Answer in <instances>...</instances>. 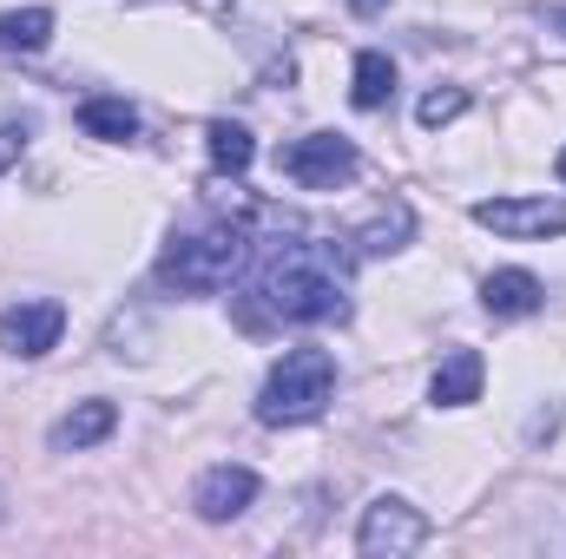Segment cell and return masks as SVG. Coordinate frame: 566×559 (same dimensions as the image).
Masks as SVG:
<instances>
[{
  "instance_id": "10",
  "label": "cell",
  "mask_w": 566,
  "mask_h": 559,
  "mask_svg": "<svg viewBox=\"0 0 566 559\" xmlns=\"http://www.w3.org/2000/svg\"><path fill=\"white\" fill-rule=\"evenodd\" d=\"M541 277L534 271H494V277L481 283V303H488V316H501V323H514V316H534L541 309Z\"/></svg>"
},
{
  "instance_id": "16",
  "label": "cell",
  "mask_w": 566,
  "mask_h": 559,
  "mask_svg": "<svg viewBox=\"0 0 566 559\" xmlns=\"http://www.w3.org/2000/svg\"><path fill=\"white\" fill-rule=\"evenodd\" d=\"M396 238H409V211H402V204H396L389 218H376V224L356 238V251H396Z\"/></svg>"
},
{
  "instance_id": "17",
  "label": "cell",
  "mask_w": 566,
  "mask_h": 559,
  "mask_svg": "<svg viewBox=\"0 0 566 559\" xmlns=\"http://www.w3.org/2000/svg\"><path fill=\"white\" fill-rule=\"evenodd\" d=\"M461 113H468V93H461V86L428 93V99H422V126H448V119H461Z\"/></svg>"
},
{
  "instance_id": "6",
  "label": "cell",
  "mask_w": 566,
  "mask_h": 559,
  "mask_svg": "<svg viewBox=\"0 0 566 559\" xmlns=\"http://www.w3.org/2000/svg\"><path fill=\"white\" fill-rule=\"evenodd\" d=\"M474 224L494 238H566V198H481Z\"/></svg>"
},
{
  "instance_id": "21",
  "label": "cell",
  "mask_w": 566,
  "mask_h": 559,
  "mask_svg": "<svg viewBox=\"0 0 566 559\" xmlns=\"http://www.w3.org/2000/svg\"><path fill=\"white\" fill-rule=\"evenodd\" d=\"M0 514H7V507H0Z\"/></svg>"
},
{
  "instance_id": "11",
  "label": "cell",
  "mask_w": 566,
  "mask_h": 559,
  "mask_svg": "<svg viewBox=\"0 0 566 559\" xmlns=\"http://www.w3.org/2000/svg\"><path fill=\"white\" fill-rule=\"evenodd\" d=\"M113 428H119V409H113V402H80L73 415L53 428V447H93V441H106Z\"/></svg>"
},
{
  "instance_id": "9",
  "label": "cell",
  "mask_w": 566,
  "mask_h": 559,
  "mask_svg": "<svg viewBox=\"0 0 566 559\" xmlns=\"http://www.w3.org/2000/svg\"><path fill=\"white\" fill-rule=\"evenodd\" d=\"M481 382H488V362H481L474 349H454V356L434 369V382H428V402H434V409H468V402L481 395Z\"/></svg>"
},
{
  "instance_id": "13",
  "label": "cell",
  "mask_w": 566,
  "mask_h": 559,
  "mask_svg": "<svg viewBox=\"0 0 566 559\" xmlns=\"http://www.w3.org/2000/svg\"><path fill=\"white\" fill-rule=\"evenodd\" d=\"M80 126L93 133V139H133L139 133V113H133V99H113V93H99V99H86L80 106Z\"/></svg>"
},
{
  "instance_id": "4",
  "label": "cell",
  "mask_w": 566,
  "mask_h": 559,
  "mask_svg": "<svg viewBox=\"0 0 566 559\" xmlns=\"http://www.w3.org/2000/svg\"><path fill=\"white\" fill-rule=\"evenodd\" d=\"M283 178L303 184V191H336L343 178H356V145L336 139V133H310V139L283 145Z\"/></svg>"
},
{
  "instance_id": "1",
  "label": "cell",
  "mask_w": 566,
  "mask_h": 559,
  "mask_svg": "<svg viewBox=\"0 0 566 559\" xmlns=\"http://www.w3.org/2000/svg\"><path fill=\"white\" fill-rule=\"evenodd\" d=\"M258 296L277 323H336L349 309V257L336 244H277L258 271Z\"/></svg>"
},
{
  "instance_id": "12",
  "label": "cell",
  "mask_w": 566,
  "mask_h": 559,
  "mask_svg": "<svg viewBox=\"0 0 566 559\" xmlns=\"http://www.w3.org/2000/svg\"><path fill=\"white\" fill-rule=\"evenodd\" d=\"M349 99H356L363 113L389 106V99H396V60H389V53H363V60H356V80H349Z\"/></svg>"
},
{
  "instance_id": "14",
  "label": "cell",
  "mask_w": 566,
  "mask_h": 559,
  "mask_svg": "<svg viewBox=\"0 0 566 559\" xmlns=\"http://www.w3.org/2000/svg\"><path fill=\"white\" fill-rule=\"evenodd\" d=\"M46 40H53V13H46V7L0 13V53H40Z\"/></svg>"
},
{
  "instance_id": "8",
  "label": "cell",
  "mask_w": 566,
  "mask_h": 559,
  "mask_svg": "<svg viewBox=\"0 0 566 559\" xmlns=\"http://www.w3.org/2000/svg\"><path fill=\"white\" fill-rule=\"evenodd\" d=\"M251 500H258V474H251V467H231V461L211 467V474L198 481V494H191V507H198L205 520H238Z\"/></svg>"
},
{
  "instance_id": "19",
  "label": "cell",
  "mask_w": 566,
  "mask_h": 559,
  "mask_svg": "<svg viewBox=\"0 0 566 559\" xmlns=\"http://www.w3.org/2000/svg\"><path fill=\"white\" fill-rule=\"evenodd\" d=\"M349 7H356V13H382L389 0H349Z\"/></svg>"
},
{
  "instance_id": "18",
  "label": "cell",
  "mask_w": 566,
  "mask_h": 559,
  "mask_svg": "<svg viewBox=\"0 0 566 559\" xmlns=\"http://www.w3.org/2000/svg\"><path fill=\"white\" fill-rule=\"evenodd\" d=\"M20 151H27V126H0V171H7Z\"/></svg>"
},
{
  "instance_id": "7",
  "label": "cell",
  "mask_w": 566,
  "mask_h": 559,
  "mask_svg": "<svg viewBox=\"0 0 566 559\" xmlns=\"http://www.w3.org/2000/svg\"><path fill=\"white\" fill-rule=\"evenodd\" d=\"M60 329H66V309L60 303H13L7 316H0V342L13 349V356H46L53 342H60Z\"/></svg>"
},
{
  "instance_id": "2",
  "label": "cell",
  "mask_w": 566,
  "mask_h": 559,
  "mask_svg": "<svg viewBox=\"0 0 566 559\" xmlns=\"http://www.w3.org/2000/svg\"><path fill=\"white\" fill-rule=\"evenodd\" d=\"M244 244H251L244 218H205L198 231L171 238V251L158 257V283L185 289V296H211V289H224V283L238 277Z\"/></svg>"
},
{
  "instance_id": "5",
  "label": "cell",
  "mask_w": 566,
  "mask_h": 559,
  "mask_svg": "<svg viewBox=\"0 0 566 559\" xmlns=\"http://www.w3.org/2000/svg\"><path fill=\"white\" fill-rule=\"evenodd\" d=\"M422 540H428V520L409 500H396V494L369 500V514L356 527V553H369V559H402V553H416Z\"/></svg>"
},
{
  "instance_id": "15",
  "label": "cell",
  "mask_w": 566,
  "mask_h": 559,
  "mask_svg": "<svg viewBox=\"0 0 566 559\" xmlns=\"http://www.w3.org/2000/svg\"><path fill=\"white\" fill-rule=\"evenodd\" d=\"M205 139H211V171H231V178H238V171H251V158H258V145H251V133H244V126H231V119H218V126H211Z\"/></svg>"
},
{
  "instance_id": "3",
  "label": "cell",
  "mask_w": 566,
  "mask_h": 559,
  "mask_svg": "<svg viewBox=\"0 0 566 559\" xmlns=\"http://www.w3.org/2000/svg\"><path fill=\"white\" fill-rule=\"evenodd\" d=\"M329 395H336V356L329 349H283V362L271 369V382L258 395V421L303 428L329 409Z\"/></svg>"
},
{
  "instance_id": "20",
  "label": "cell",
  "mask_w": 566,
  "mask_h": 559,
  "mask_svg": "<svg viewBox=\"0 0 566 559\" xmlns=\"http://www.w3.org/2000/svg\"><path fill=\"white\" fill-rule=\"evenodd\" d=\"M560 178H566V151H560Z\"/></svg>"
}]
</instances>
